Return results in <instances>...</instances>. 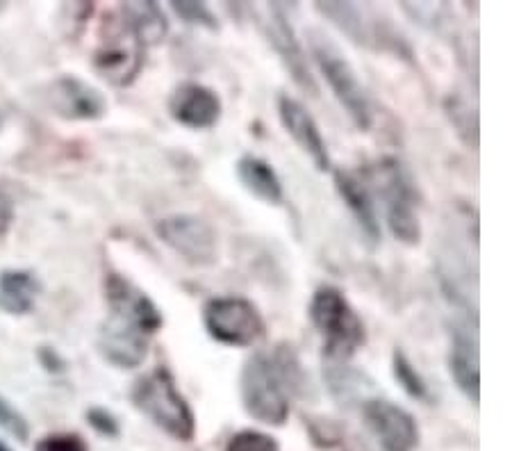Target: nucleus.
<instances>
[{
    "label": "nucleus",
    "instance_id": "nucleus-18",
    "mask_svg": "<svg viewBox=\"0 0 512 451\" xmlns=\"http://www.w3.org/2000/svg\"><path fill=\"white\" fill-rule=\"evenodd\" d=\"M235 174L246 192L267 205H283L285 190L283 180L267 160L258 155H242L235 164Z\"/></svg>",
    "mask_w": 512,
    "mask_h": 451
},
{
    "label": "nucleus",
    "instance_id": "nucleus-24",
    "mask_svg": "<svg viewBox=\"0 0 512 451\" xmlns=\"http://www.w3.org/2000/svg\"><path fill=\"white\" fill-rule=\"evenodd\" d=\"M444 110H447V117L451 119V126L456 128L458 137L467 146L476 149L478 146V114L476 110L469 108L467 101H462L458 96H449L447 103H444Z\"/></svg>",
    "mask_w": 512,
    "mask_h": 451
},
{
    "label": "nucleus",
    "instance_id": "nucleus-30",
    "mask_svg": "<svg viewBox=\"0 0 512 451\" xmlns=\"http://www.w3.org/2000/svg\"><path fill=\"white\" fill-rule=\"evenodd\" d=\"M308 424H312V426H319V431H315V429H310V433H312V440L317 442V445H321V447H333V445H337V442H340V438H342V433H340V429H337V426L333 424V422H328V420H319V422H308Z\"/></svg>",
    "mask_w": 512,
    "mask_h": 451
},
{
    "label": "nucleus",
    "instance_id": "nucleus-20",
    "mask_svg": "<svg viewBox=\"0 0 512 451\" xmlns=\"http://www.w3.org/2000/svg\"><path fill=\"white\" fill-rule=\"evenodd\" d=\"M41 285L28 269H5L0 274V308L7 315H28L35 308Z\"/></svg>",
    "mask_w": 512,
    "mask_h": 451
},
{
    "label": "nucleus",
    "instance_id": "nucleus-5",
    "mask_svg": "<svg viewBox=\"0 0 512 451\" xmlns=\"http://www.w3.org/2000/svg\"><path fill=\"white\" fill-rule=\"evenodd\" d=\"M369 183L378 185V192L383 196L390 233L401 244L417 246L421 242L417 192L401 160L392 158V155L378 160L376 167L369 171Z\"/></svg>",
    "mask_w": 512,
    "mask_h": 451
},
{
    "label": "nucleus",
    "instance_id": "nucleus-22",
    "mask_svg": "<svg viewBox=\"0 0 512 451\" xmlns=\"http://www.w3.org/2000/svg\"><path fill=\"white\" fill-rule=\"evenodd\" d=\"M324 376H326V385L337 401L342 404H351L353 399H358L362 395V385H365V374L355 372L349 365L342 363H330L324 367Z\"/></svg>",
    "mask_w": 512,
    "mask_h": 451
},
{
    "label": "nucleus",
    "instance_id": "nucleus-7",
    "mask_svg": "<svg viewBox=\"0 0 512 451\" xmlns=\"http://www.w3.org/2000/svg\"><path fill=\"white\" fill-rule=\"evenodd\" d=\"M203 326L210 338L226 347H253L267 333L264 317L244 297H214L203 306Z\"/></svg>",
    "mask_w": 512,
    "mask_h": 451
},
{
    "label": "nucleus",
    "instance_id": "nucleus-12",
    "mask_svg": "<svg viewBox=\"0 0 512 451\" xmlns=\"http://www.w3.org/2000/svg\"><path fill=\"white\" fill-rule=\"evenodd\" d=\"M48 105L57 117L69 121H96L105 117L107 101L101 89L78 76H62L48 85Z\"/></svg>",
    "mask_w": 512,
    "mask_h": 451
},
{
    "label": "nucleus",
    "instance_id": "nucleus-6",
    "mask_svg": "<svg viewBox=\"0 0 512 451\" xmlns=\"http://www.w3.org/2000/svg\"><path fill=\"white\" fill-rule=\"evenodd\" d=\"M146 46L117 10L107 14L94 51V69L114 87H128L144 69Z\"/></svg>",
    "mask_w": 512,
    "mask_h": 451
},
{
    "label": "nucleus",
    "instance_id": "nucleus-31",
    "mask_svg": "<svg viewBox=\"0 0 512 451\" xmlns=\"http://www.w3.org/2000/svg\"><path fill=\"white\" fill-rule=\"evenodd\" d=\"M39 363L51 374L66 372V360L53 347H39Z\"/></svg>",
    "mask_w": 512,
    "mask_h": 451
},
{
    "label": "nucleus",
    "instance_id": "nucleus-3",
    "mask_svg": "<svg viewBox=\"0 0 512 451\" xmlns=\"http://www.w3.org/2000/svg\"><path fill=\"white\" fill-rule=\"evenodd\" d=\"M239 395L246 415L267 426H283L289 417V388L271 354L255 351L239 374Z\"/></svg>",
    "mask_w": 512,
    "mask_h": 451
},
{
    "label": "nucleus",
    "instance_id": "nucleus-8",
    "mask_svg": "<svg viewBox=\"0 0 512 451\" xmlns=\"http://www.w3.org/2000/svg\"><path fill=\"white\" fill-rule=\"evenodd\" d=\"M162 244L192 267H212L219 260V235L208 219L198 215H169L153 226Z\"/></svg>",
    "mask_w": 512,
    "mask_h": 451
},
{
    "label": "nucleus",
    "instance_id": "nucleus-10",
    "mask_svg": "<svg viewBox=\"0 0 512 451\" xmlns=\"http://www.w3.org/2000/svg\"><path fill=\"white\" fill-rule=\"evenodd\" d=\"M105 301L112 319L137 328L146 338H153L164 326L162 310L155 306V301L121 274L110 272L105 276Z\"/></svg>",
    "mask_w": 512,
    "mask_h": 451
},
{
    "label": "nucleus",
    "instance_id": "nucleus-34",
    "mask_svg": "<svg viewBox=\"0 0 512 451\" xmlns=\"http://www.w3.org/2000/svg\"><path fill=\"white\" fill-rule=\"evenodd\" d=\"M0 128H3V114H0Z\"/></svg>",
    "mask_w": 512,
    "mask_h": 451
},
{
    "label": "nucleus",
    "instance_id": "nucleus-13",
    "mask_svg": "<svg viewBox=\"0 0 512 451\" xmlns=\"http://www.w3.org/2000/svg\"><path fill=\"white\" fill-rule=\"evenodd\" d=\"M224 112L219 94L201 82H180L169 96L171 119L189 130H208L217 126Z\"/></svg>",
    "mask_w": 512,
    "mask_h": 451
},
{
    "label": "nucleus",
    "instance_id": "nucleus-16",
    "mask_svg": "<svg viewBox=\"0 0 512 451\" xmlns=\"http://www.w3.org/2000/svg\"><path fill=\"white\" fill-rule=\"evenodd\" d=\"M449 374L456 388L474 406L481 401V356H478V338L467 324H456L451 331Z\"/></svg>",
    "mask_w": 512,
    "mask_h": 451
},
{
    "label": "nucleus",
    "instance_id": "nucleus-19",
    "mask_svg": "<svg viewBox=\"0 0 512 451\" xmlns=\"http://www.w3.org/2000/svg\"><path fill=\"white\" fill-rule=\"evenodd\" d=\"M317 12L358 46H374L378 28L367 19L365 7L355 3H317Z\"/></svg>",
    "mask_w": 512,
    "mask_h": 451
},
{
    "label": "nucleus",
    "instance_id": "nucleus-26",
    "mask_svg": "<svg viewBox=\"0 0 512 451\" xmlns=\"http://www.w3.org/2000/svg\"><path fill=\"white\" fill-rule=\"evenodd\" d=\"M224 451H280V445L276 438L269 436V433L244 429L237 431L235 436H230Z\"/></svg>",
    "mask_w": 512,
    "mask_h": 451
},
{
    "label": "nucleus",
    "instance_id": "nucleus-14",
    "mask_svg": "<svg viewBox=\"0 0 512 451\" xmlns=\"http://www.w3.org/2000/svg\"><path fill=\"white\" fill-rule=\"evenodd\" d=\"M278 114H280V123H283V128L287 130V135L294 139L296 146L308 155L319 171H328L330 155H328L326 139L321 135L319 123L308 112V108H305L301 101H296L294 96L280 94Z\"/></svg>",
    "mask_w": 512,
    "mask_h": 451
},
{
    "label": "nucleus",
    "instance_id": "nucleus-1",
    "mask_svg": "<svg viewBox=\"0 0 512 451\" xmlns=\"http://www.w3.org/2000/svg\"><path fill=\"white\" fill-rule=\"evenodd\" d=\"M308 317L324 340V354L330 363H346L365 347V322L335 285H321L308 303Z\"/></svg>",
    "mask_w": 512,
    "mask_h": 451
},
{
    "label": "nucleus",
    "instance_id": "nucleus-32",
    "mask_svg": "<svg viewBox=\"0 0 512 451\" xmlns=\"http://www.w3.org/2000/svg\"><path fill=\"white\" fill-rule=\"evenodd\" d=\"M12 221H14V203L10 196L0 190V235H5L7 231H10Z\"/></svg>",
    "mask_w": 512,
    "mask_h": 451
},
{
    "label": "nucleus",
    "instance_id": "nucleus-25",
    "mask_svg": "<svg viewBox=\"0 0 512 451\" xmlns=\"http://www.w3.org/2000/svg\"><path fill=\"white\" fill-rule=\"evenodd\" d=\"M171 12L178 16L187 26L205 28L217 32L219 19L217 14L210 10L208 3H196V0H171Z\"/></svg>",
    "mask_w": 512,
    "mask_h": 451
},
{
    "label": "nucleus",
    "instance_id": "nucleus-9",
    "mask_svg": "<svg viewBox=\"0 0 512 451\" xmlns=\"http://www.w3.org/2000/svg\"><path fill=\"white\" fill-rule=\"evenodd\" d=\"M255 14H258L260 19V28L264 32V37H267L269 44L274 46V51L278 53L280 62L285 64V69L289 71L292 80L303 89L305 94L317 96L319 94L317 80L308 67V57L303 53V46L299 37H296L294 26L287 19L285 7L278 3H271V5L258 7Z\"/></svg>",
    "mask_w": 512,
    "mask_h": 451
},
{
    "label": "nucleus",
    "instance_id": "nucleus-28",
    "mask_svg": "<svg viewBox=\"0 0 512 451\" xmlns=\"http://www.w3.org/2000/svg\"><path fill=\"white\" fill-rule=\"evenodd\" d=\"M35 451H89V447L78 433H51L37 440Z\"/></svg>",
    "mask_w": 512,
    "mask_h": 451
},
{
    "label": "nucleus",
    "instance_id": "nucleus-11",
    "mask_svg": "<svg viewBox=\"0 0 512 451\" xmlns=\"http://www.w3.org/2000/svg\"><path fill=\"white\" fill-rule=\"evenodd\" d=\"M362 420L381 451H415L421 431L412 413L390 399H369L362 406Z\"/></svg>",
    "mask_w": 512,
    "mask_h": 451
},
{
    "label": "nucleus",
    "instance_id": "nucleus-17",
    "mask_svg": "<svg viewBox=\"0 0 512 451\" xmlns=\"http://www.w3.org/2000/svg\"><path fill=\"white\" fill-rule=\"evenodd\" d=\"M148 340L144 333L135 331L126 324L117 322V319L107 317L101 331H98V354H101L107 363L119 369H135L144 363Z\"/></svg>",
    "mask_w": 512,
    "mask_h": 451
},
{
    "label": "nucleus",
    "instance_id": "nucleus-21",
    "mask_svg": "<svg viewBox=\"0 0 512 451\" xmlns=\"http://www.w3.org/2000/svg\"><path fill=\"white\" fill-rule=\"evenodd\" d=\"M123 19L128 21V26L135 32L137 39L142 41L144 46H155L164 41L169 32V21L167 14L162 12V7L153 0H144V3H126L119 7Z\"/></svg>",
    "mask_w": 512,
    "mask_h": 451
},
{
    "label": "nucleus",
    "instance_id": "nucleus-27",
    "mask_svg": "<svg viewBox=\"0 0 512 451\" xmlns=\"http://www.w3.org/2000/svg\"><path fill=\"white\" fill-rule=\"evenodd\" d=\"M0 429L10 433V436L19 442L30 440L28 420L12 406V401H7L3 395H0Z\"/></svg>",
    "mask_w": 512,
    "mask_h": 451
},
{
    "label": "nucleus",
    "instance_id": "nucleus-23",
    "mask_svg": "<svg viewBox=\"0 0 512 451\" xmlns=\"http://www.w3.org/2000/svg\"><path fill=\"white\" fill-rule=\"evenodd\" d=\"M392 374H394V381L401 385V390L406 392L410 399H415V401L431 399V390H428V383L424 381V376L417 372V367L412 365V360L406 356V351H403V349H394Z\"/></svg>",
    "mask_w": 512,
    "mask_h": 451
},
{
    "label": "nucleus",
    "instance_id": "nucleus-33",
    "mask_svg": "<svg viewBox=\"0 0 512 451\" xmlns=\"http://www.w3.org/2000/svg\"><path fill=\"white\" fill-rule=\"evenodd\" d=\"M0 451H12V449H10V447H7L3 440H0Z\"/></svg>",
    "mask_w": 512,
    "mask_h": 451
},
{
    "label": "nucleus",
    "instance_id": "nucleus-29",
    "mask_svg": "<svg viewBox=\"0 0 512 451\" xmlns=\"http://www.w3.org/2000/svg\"><path fill=\"white\" fill-rule=\"evenodd\" d=\"M85 417H87L89 426H92V429L98 433V436H103V438H119V433H121L119 420L107 408H101V406L89 408L87 413H85Z\"/></svg>",
    "mask_w": 512,
    "mask_h": 451
},
{
    "label": "nucleus",
    "instance_id": "nucleus-4",
    "mask_svg": "<svg viewBox=\"0 0 512 451\" xmlns=\"http://www.w3.org/2000/svg\"><path fill=\"white\" fill-rule=\"evenodd\" d=\"M310 48L321 76L328 82L330 92L337 98V103H340L344 112L349 114L353 126L362 130V133H367L371 123H374V110H371L367 89L360 82L353 64L346 60L333 41L319 35V32H310Z\"/></svg>",
    "mask_w": 512,
    "mask_h": 451
},
{
    "label": "nucleus",
    "instance_id": "nucleus-15",
    "mask_svg": "<svg viewBox=\"0 0 512 451\" xmlns=\"http://www.w3.org/2000/svg\"><path fill=\"white\" fill-rule=\"evenodd\" d=\"M335 190L340 194V199L346 203V208L351 210V215L358 224L362 237H365L367 244L374 249V246L381 244V221H378L374 194L369 190V180L365 176L355 174V171L337 169L333 174Z\"/></svg>",
    "mask_w": 512,
    "mask_h": 451
},
{
    "label": "nucleus",
    "instance_id": "nucleus-2",
    "mask_svg": "<svg viewBox=\"0 0 512 451\" xmlns=\"http://www.w3.org/2000/svg\"><path fill=\"white\" fill-rule=\"evenodd\" d=\"M130 399L139 413L146 415L173 440H194L196 415L167 367H155L153 372L142 376L132 388Z\"/></svg>",
    "mask_w": 512,
    "mask_h": 451
}]
</instances>
